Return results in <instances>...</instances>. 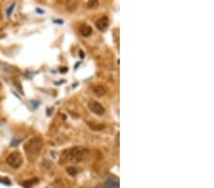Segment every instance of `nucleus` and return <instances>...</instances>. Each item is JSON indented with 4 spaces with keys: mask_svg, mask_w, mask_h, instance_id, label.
<instances>
[{
    "mask_svg": "<svg viewBox=\"0 0 214 188\" xmlns=\"http://www.w3.org/2000/svg\"><path fill=\"white\" fill-rule=\"evenodd\" d=\"M88 155L89 150L87 148L77 146L68 150V153L66 154V159L71 163H79V161L85 160Z\"/></svg>",
    "mask_w": 214,
    "mask_h": 188,
    "instance_id": "f257e3e1",
    "label": "nucleus"
},
{
    "mask_svg": "<svg viewBox=\"0 0 214 188\" xmlns=\"http://www.w3.org/2000/svg\"><path fill=\"white\" fill-rule=\"evenodd\" d=\"M43 146V141L40 137H34L30 139L24 145L26 153L31 156H36L40 152Z\"/></svg>",
    "mask_w": 214,
    "mask_h": 188,
    "instance_id": "f03ea898",
    "label": "nucleus"
},
{
    "mask_svg": "<svg viewBox=\"0 0 214 188\" xmlns=\"http://www.w3.org/2000/svg\"><path fill=\"white\" fill-rule=\"evenodd\" d=\"M6 161H7V164L12 168H19L23 163V159H22L21 154L18 151H14L7 157Z\"/></svg>",
    "mask_w": 214,
    "mask_h": 188,
    "instance_id": "7ed1b4c3",
    "label": "nucleus"
},
{
    "mask_svg": "<svg viewBox=\"0 0 214 188\" xmlns=\"http://www.w3.org/2000/svg\"><path fill=\"white\" fill-rule=\"evenodd\" d=\"M89 108L92 110V111L97 115H103L104 113H105V108H104V107L101 105L100 103L98 102H96V101H92V102H89Z\"/></svg>",
    "mask_w": 214,
    "mask_h": 188,
    "instance_id": "20e7f679",
    "label": "nucleus"
},
{
    "mask_svg": "<svg viewBox=\"0 0 214 188\" xmlns=\"http://www.w3.org/2000/svg\"><path fill=\"white\" fill-rule=\"evenodd\" d=\"M109 18L107 16H102L95 23L96 28L98 29L100 31L106 30L109 28Z\"/></svg>",
    "mask_w": 214,
    "mask_h": 188,
    "instance_id": "39448f33",
    "label": "nucleus"
},
{
    "mask_svg": "<svg viewBox=\"0 0 214 188\" xmlns=\"http://www.w3.org/2000/svg\"><path fill=\"white\" fill-rule=\"evenodd\" d=\"M79 31H80L81 35L85 36V37H88V36H89L90 34L92 33V29L90 26L86 25V24H83V25H81L80 27H79Z\"/></svg>",
    "mask_w": 214,
    "mask_h": 188,
    "instance_id": "423d86ee",
    "label": "nucleus"
},
{
    "mask_svg": "<svg viewBox=\"0 0 214 188\" xmlns=\"http://www.w3.org/2000/svg\"><path fill=\"white\" fill-rule=\"evenodd\" d=\"M87 124H88L89 127L93 131H101V130H103L104 128H105L104 125L97 124V123H94V122H88Z\"/></svg>",
    "mask_w": 214,
    "mask_h": 188,
    "instance_id": "0eeeda50",
    "label": "nucleus"
},
{
    "mask_svg": "<svg viewBox=\"0 0 214 188\" xmlns=\"http://www.w3.org/2000/svg\"><path fill=\"white\" fill-rule=\"evenodd\" d=\"M93 93L96 95V96H98V97H102L106 94V89L104 88L102 86H96L94 87L93 88Z\"/></svg>",
    "mask_w": 214,
    "mask_h": 188,
    "instance_id": "6e6552de",
    "label": "nucleus"
},
{
    "mask_svg": "<svg viewBox=\"0 0 214 188\" xmlns=\"http://www.w3.org/2000/svg\"><path fill=\"white\" fill-rule=\"evenodd\" d=\"M105 185H107L109 188H118L119 187V181L117 180H114V179H109Z\"/></svg>",
    "mask_w": 214,
    "mask_h": 188,
    "instance_id": "1a4fd4ad",
    "label": "nucleus"
},
{
    "mask_svg": "<svg viewBox=\"0 0 214 188\" xmlns=\"http://www.w3.org/2000/svg\"><path fill=\"white\" fill-rule=\"evenodd\" d=\"M38 183V179H31V180H25L22 183V186L24 188H31V186H34V184H36Z\"/></svg>",
    "mask_w": 214,
    "mask_h": 188,
    "instance_id": "9d476101",
    "label": "nucleus"
},
{
    "mask_svg": "<svg viewBox=\"0 0 214 188\" xmlns=\"http://www.w3.org/2000/svg\"><path fill=\"white\" fill-rule=\"evenodd\" d=\"M67 173L70 175L71 177H74L76 176V174L78 173V170L76 169V167H73V166H70L67 168Z\"/></svg>",
    "mask_w": 214,
    "mask_h": 188,
    "instance_id": "9b49d317",
    "label": "nucleus"
},
{
    "mask_svg": "<svg viewBox=\"0 0 214 188\" xmlns=\"http://www.w3.org/2000/svg\"><path fill=\"white\" fill-rule=\"evenodd\" d=\"M1 68L4 71H6V72H14L15 71V69L9 66V65H6V64H2L1 65Z\"/></svg>",
    "mask_w": 214,
    "mask_h": 188,
    "instance_id": "f8f14e48",
    "label": "nucleus"
},
{
    "mask_svg": "<svg viewBox=\"0 0 214 188\" xmlns=\"http://www.w3.org/2000/svg\"><path fill=\"white\" fill-rule=\"evenodd\" d=\"M99 6V2L96 1V0H92V1H89L88 3V7L89 9H95Z\"/></svg>",
    "mask_w": 214,
    "mask_h": 188,
    "instance_id": "ddd939ff",
    "label": "nucleus"
},
{
    "mask_svg": "<svg viewBox=\"0 0 214 188\" xmlns=\"http://www.w3.org/2000/svg\"><path fill=\"white\" fill-rule=\"evenodd\" d=\"M15 3H12V4L10 6V7L7 9V11H6V12H7V16H8L9 18H11L12 11H14V10H15Z\"/></svg>",
    "mask_w": 214,
    "mask_h": 188,
    "instance_id": "4468645a",
    "label": "nucleus"
},
{
    "mask_svg": "<svg viewBox=\"0 0 214 188\" xmlns=\"http://www.w3.org/2000/svg\"><path fill=\"white\" fill-rule=\"evenodd\" d=\"M0 183H2L5 184V185H11V181H10V180L7 179V178L0 179Z\"/></svg>",
    "mask_w": 214,
    "mask_h": 188,
    "instance_id": "2eb2a0df",
    "label": "nucleus"
},
{
    "mask_svg": "<svg viewBox=\"0 0 214 188\" xmlns=\"http://www.w3.org/2000/svg\"><path fill=\"white\" fill-rule=\"evenodd\" d=\"M22 140H23V139H22ZM22 140H21V139H20V140H15V139H14V140L11 141V146H16Z\"/></svg>",
    "mask_w": 214,
    "mask_h": 188,
    "instance_id": "dca6fc26",
    "label": "nucleus"
},
{
    "mask_svg": "<svg viewBox=\"0 0 214 188\" xmlns=\"http://www.w3.org/2000/svg\"><path fill=\"white\" fill-rule=\"evenodd\" d=\"M31 104L32 106H34V108H36V107H38V105H39V103H38V102H35V101H31Z\"/></svg>",
    "mask_w": 214,
    "mask_h": 188,
    "instance_id": "f3484780",
    "label": "nucleus"
},
{
    "mask_svg": "<svg viewBox=\"0 0 214 188\" xmlns=\"http://www.w3.org/2000/svg\"><path fill=\"white\" fill-rule=\"evenodd\" d=\"M66 71H68V68H62V69H60V72H62V73H65Z\"/></svg>",
    "mask_w": 214,
    "mask_h": 188,
    "instance_id": "a211bd4d",
    "label": "nucleus"
},
{
    "mask_svg": "<svg viewBox=\"0 0 214 188\" xmlns=\"http://www.w3.org/2000/svg\"><path fill=\"white\" fill-rule=\"evenodd\" d=\"M79 53H80V58H84V57H85V53H84L82 50L79 51Z\"/></svg>",
    "mask_w": 214,
    "mask_h": 188,
    "instance_id": "6ab92c4d",
    "label": "nucleus"
},
{
    "mask_svg": "<svg viewBox=\"0 0 214 188\" xmlns=\"http://www.w3.org/2000/svg\"><path fill=\"white\" fill-rule=\"evenodd\" d=\"M54 23H59V24H63V20H54Z\"/></svg>",
    "mask_w": 214,
    "mask_h": 188,
    "instance_id": "aec40b11",
    "label": "nucleus"
},
{
    "mask_svg": "<svg viewBox=\"0 0 214 188\" xmlns=\"http://www.w3.org/2000/svg\"><path fill=\"white\" fill-rule=\"evenodd\" d=\"M36 11H38V12H41V14H42V12H44L43 11H40L39 9H37V10H36Z\"/></svg>",
    "mask_w": 214,
    "mask_h": 188,
    "instance_id": "412c9836",
    "label": "nucleus"
},
{
    "mask_svg": "<svg viewBox=\"0 0 214 188\" xmlns=\"http://www.w3.org/2000/svg\"><path fill=\"white\" fill-rule=\"evenodd\" d=\"M2 19V14H1V11H0V20Z\"/></svg>",
    "mask_w": 214,
    "mask_h": 188,
    "instance_id": "4be33fe9",
    "label": "nucleus"
},
{
    "mask_svg": "<svg viewBox=\"0 0 214 188\" xmlns=\"http://www.w3.org/2000/svg\"><path fill=\"white\" fill-rule=\"evenodd\" d=\"M100 188H109V187H108L107 185H104L103 187H100Z\"/></svg>",
    "mask_w": 214,
    "mask_h": 188,
    "instance_id": "5701e85b",
    "label": "nucleus"
}]
</instances>
